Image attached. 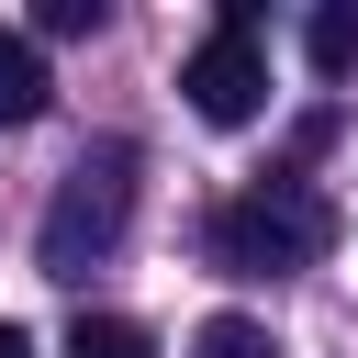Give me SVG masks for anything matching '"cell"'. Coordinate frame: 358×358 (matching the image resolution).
Masks as SVG:
<instances>
[{
  "label": "cell",
  "mask_w": 358,
  "mask_h": 358,
  "mask_svg": "<svg viewBox=\"0 0 358 358\" xmlns=\"http://www.w3.org/2000/svg\"><path fill=\"white\" fill-rule=\"evenodd\" d=\"M324 246H336V201L313 179H257L213 213V268H235V280H291Z\"/></svg>",
  "instance_id": "1"
},
{
  "label": "cell",
  "mask_w": 358,
  "mask_h": 358,
  "mask_svg": "<svg viewBox=\"0 0 358 358\" xmlns=\"http://www.w3.org/2000/svg\"><path fill=\"white\" fill-rule=\"evenodd\" d=\"M123 224H134V145H123V134H101V145H78V168H67V179H56V201H45V235H34L45 280L101 268V257L123 246Z\"/></svg>",
  "instance_id": "2"
},
{
  "label": "cell",
  "mask_w": 358,
  "mask_h": 358,
  "mask_svg": "<svg viewBox=\"0 0 358 358\" xmlns=\"http://www.w3.org/2000/svg\"><path fill=\"white\" fill-rule=\"evenodd\" d=\"M179 90H190V112H201V123H224V134L268 112V45H257V11H246V0H235V11L190 45Z\"/></svg>",
  "instance_id": "3"
},
{
  "label": "cell",
  "mask_w": 358,
  "mask_h": 358,
  "mask_svg": "<svg viewBox=\"0 0 358 358\" xmlns=\"http://www.w3.org/2000/svg\"><path fill=\"white\" fill-rule=\"evenodd\" d=\"M45 101H56V78H45V45L0 22V134H11V123H34Z\"/></svg>",
  "instance_id": "4"
},
{
  "label": "cell",
  "mask_w": 358,
  "mask_h": 358,
  "mask_svg": "<svg viewBox=\"0 0 358 358\" xmlns=\"http://www.w3.org/2000/svg\"><path fill=\"white\" fill-rule=\"evenodd\" d=\"M302 56H313L324 78H347V67H358V0H324V11L302 22Z\"/></svg>",
  "instance_id": "5"
},
{
  "label": "cell",
  "mask_w": 358,
  "mask_h": 358,
  "mask_svg": "<svg viewBox=\"0 0 358 358\" xmlns=\"http://www.w3.org/2000/svg\"><path fill=\"white\" fill-rule=\"evenodd\" d=\"M67 358H157V336L134 313H78L67 324Z\"/></svg>",
  "instance_id": "6"
},
{
  "label": "cell",
  "mask_w": 358,
  "mask_h": 358,
  "mask_svg": "<svg viewBox=\"0 0 358 358\" xmlns=\"http://www.w3.org/2000/svg\"><path fill=\"white\" fill-rule=\"evenodd\" d=\"M190 358H280V336H268L257 313H213V324L190 336Z\"/></svg>",
  "instance_id": "7"
},
{
  "label": "cell",
  "mask_w": 358,
  "mask_h": 358,
  "mask_svg": "<svg viewBox=\"0 0 358 358\" xmlns=\"http://www.w3.org/2000/svg\"><path fill=\"white\" fill-rule=\"evenodd\" d=\"M90 22H101V0H45V11H34V45H45V34H90Z\"/></svg>",
  "instance_id": "8"
},
{
  "label": "cell",
  "mask_w": 358,
  "mask_h": 358,
  "mask_svg": "<svg viewBox=\"0 0 358 358\" xmlns=\"http://www.w3.org/2000/svg\"><path fill=\"white\" fill-rule=\"evenodd\" d=\"M0 358H34V336H22V324H0Z\"/></svg>",
  "instance_id": "9"
}]
</instances>
